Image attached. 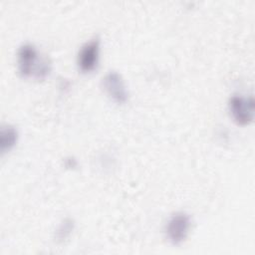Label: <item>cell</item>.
<instances>
[{"label": "cell", "instance_id": "cell-5", "mask_svg": "<svg viewBox=\"0 0 255 255\" xmlns=\"http://www.w3.org/2000/svg\"><path fill=\"white\" fill-rule=\"evenodd\" d=\"M99 51L100 40L98 38L88 41L81 47L78 54V66L82 72L88 73L97 67L99 61Z\"/></svg>", "mask_w": 255, "mask_h": 255}, {"label": "cell", "instance_id": "cell-3", "mask_svg": "<svg viewBox=\"0 0 255 255\" xmlns=\"http://www.w3.org/2000/svg\"><path fill=\"white\" fill-rule=\"evenodd\" d=\"M190 218L185 212H176L168 219L165 232L168 240L173 245L182 243L189 232Z\"/></svg>", "mask_w": 255, "mask_h": 255}, {"label": "cell", "instance_id": "cell-7", "mask_svg": "<svg viewBox=\"0 0 255 255\" xmlns=\"http://www.w3.org/2000/svg\"><path fill=\"white\" fill-rule=\"evenodd\" d=\"M74 228V222L72 219L67 218L63 221V223L60 225V227L58 228L57 232H56V238L57 241H63L65 240L70 234L71 231Z\"/></svg>", "mask_w": 255, "mask_h": 255}, {"label": "cell", "instance_id": "cell-4", "mask_svg": "<svg viewBox=\"0 0 255 255\" xmlns=\"http://www.w3.org/2000/svg\"><path fill=\"white\" fill-rule=\"evenodd\" d=\"M102 87L109 98L117 104H125L128 99L126 84L122 76L116 71H111L103 77Z\"/></svg>", "mask_w": 255, "mask_h": 255}, {"label": "cell", "instance_id": "cell-1", "mask_svg": "<svg viewBox=\"0 0 255 255\" xmlns=\"http://www.w3.org/2000/svg\"><path fill=\"white\" fill-rule=\"evenodd\" d=\"M51 61L47 57L40 58L32 44H23L18 50V70L22 77H33L44 80L51 72Z\"/></svg>", "mask_w": 255, "mask_h": 255}, {"label": "cell", "instance_id": "cell-2", "mask_svg": "<svg viewBox=\"0 0 255 255\" xmlns=\"http://www.w3.org/2000/svg\"><path fill=\"white\" fill-rule=\"evenodd\" d=\"M229 111L233 120L240 126L248 125L252 122L254 116V99L253 97H242L234 95L228 102Z\"/></svg>", "mask_w": 255, "mask_h": 255}, {"label": "cell", "instance_id": "cell-6", "mask_svg": "<svg viewBox=\"0 0 255 255\" xmlns=\"http://www.w3.org/2000/svg\"><path fill=\"white\" fill-rule=\"evenodd\" d=\"M18 132L12 126H3L0 130V150L2 153L9 151L17 142Z\"/></svg>", "mask_w": 255, "mask_h": 255}]
</instances>
